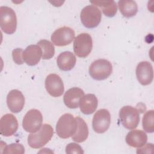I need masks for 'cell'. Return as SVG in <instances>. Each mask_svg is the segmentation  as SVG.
Wrapping results in <instances>:
<instances>
[{
	"instance_id": "obj_14",
	"label": "cell",
	"mask_w": 154,
	"mask_h": 154,
	"mask_svg": "<svg viewBox=\"0 0 154 154\" xmlns=\"http://www.w3.org/2000/svg\"><path fill=\"white\" fill-rule=\"evenodd\" d=\"M7 104L12 112L21 111L25 105V97L22 92L18 90H11L7 96Z\"/></svg>"
},
{
	"instance_id": "obj_8",
	"label": "cell",
	"mask_w": 154,
	"mask_h": 154,
	"mask_svg": "<svg viewBox=\"0 0 154 154\" xmlns=\"http://www.w3.org/2000/svg\"><path fill=\"white\" fill-rule=\"evenodd\" d=\"M42 122L43 116L40 111L37 109H31L25 115L22 121V126L25 131L34 133L40 129Z\"/></svg>"
},
{
	"instance_id": "obj_2",
	"label": "cell",
	"mask_w": 154,
	"mask_h": 154,
	"mask_svg": "<svg viewBox=\"0 0 154 154\" xmlns=\"http://www.w3.org/2000/svg\"><path fill=\"white\" fill-rule=\"evenodd\" d=\"M77 122L76 119L69 113L62 115L58 119L56 125V132L61 138H68L76 132Z\"/></svg>"
},
{
	"instance_id": "obj_10",
	"label": "cell",
	"mask_w": 154,
	"mask_h": 154,
	"mask_svg": "<svg viewBox=\"0 0 154 154\" xmlns=\"http://www.w3.org/2000/svg\"><path fill=\"white\" fill-rule=\"evenodd\" d=\"M111 123V116L106 109L98 110L94 115L92 120L93 129L96 133L102 134L106 132Z\"/></svg>"
},
{
	"instance_id": "obj_19",
	"label": "cell",
	"mask_w": 154,
	"mask_h": 154,
	"mask_svg": "<svg viewBox=\"0 0 154 154\" xmlns=\"http://www.w3.org/2000/svg\"><path fill=\"white\" fill-rule=\"evenodd\" d=\"M76 57L70 51L61 52L57 58L58 67L63 71H68L72 69L76 64Z\"/></svg>"
},
{
	"instance_id": "obj_15",
	"label": "cell",
	"mask_w": 154,
	"mask_h": 154,
	"mask_svg": "<svg viewBox=\"0 0 154 154\" xmlns=\"http://www.w3.org/2000/svg\"><path fill=\"white\" fill-rule=\"evenodd\" d=\"M22 58L26 64L35 66L42 58V50L38 45H31L23 51Z\"/></svg>"
},
{
	"instance_id": "obj_18",
	"label": "cell",
	"mask_w": 154,
	"mask_h": 154,
	"mask_svg": "<svg viewBox=\"0 0 154 154\" xmlns=\"http://www.w3.org/2000/svg\"><path fill=\"white\" fill-rule=\"evenodd\" d=\"M127 144L132 147H141L147 141V135L143 131L139 129L132 130L129 132L126 137Z\"/></svg>"
},
{
	"instance_id": "obj_16",
	"label": "cell",
	"mask_w": 154,
	"mask_h": 154,
	"mask_svg": "<svg viewBox=\"0 0 154 154\" xmlns=\"http://www.w3.org/2000/svg\"><path fill=\"white\" fill-rule=\"evenodd\" d=\"M84 95V92L81 88L78 87L71 88L64 95V103L69 108H76L79 106L80 99Z\"/></svg>"
},
{
	"instance_id": "obj_24",
	"label": "cell",
	"mask_w": 154,
	"mask_h": 154,
	"mask_svg": "<svg viewBox=\"0 0 154 154\" xmlns=\"http://www.w3.org/2000/svg\"><path fill=\"white\" fill-rule=\"evenodd\" d=\"M142 125L144 130L148 133L154 131V111L153 109L147 111L143 116Z\"/></svg>"
},
{
	"instance_id": "obj_7",
	"label": "cell",
	"mask_w": 154,
	"mask_h": 154,
	"mask_svg": "<svg viewBox=\"0 0 154 154\" xmlns=\"http://www.w3.org/2000/svg\"><path fill=\"white\" fill-rule=\"evenodd\" d=\"M93 48V40L88 33H81L78 35L73 42V51L76 55L81 58L87 57Z\"/></svg>"
},
{
	"instance_id": "obj_3",
	"label": "cell",
	"mask_w": 154,
	"mask_h": 154,
	"mask_svg": "<svg viewBox=\"0 0 154 154\" xmlns=\"http://www.w3.org/2000/svg\"><path fill=\"white\" fill-rule=\"evenodd\" d=\"M0 26L4 32L7 34H13L17 27V17L14 11L10 7H0Z\"/></svg>"
},
{
	"instance_id": "obj_4",
	"label": "cell",
	"mask_w": 154,
	"mask_h": 154,
	"mask_svg": "<svg viewBox=\"0 0 154 154\" xmlns=\"http://www.w3.org/2000/svg\"><path fill=\"white\" fill-rule=\"evenodd\" d=\"M111 63L105 59H99L93 61L89 67L88 72L92 78L101 81L108 78L111 74Z\"/></svg>"
},
{
	"instance_id": "obj_1",
	"label": "cell",
	"mask_w": 154,
	"mask_h": 154,
	"mask_svg": "<svg viewBox=\"0 0 154 154\" xmlns=\"http://www.w3.org/2000/svg\"><path fill=\"white\" fill-rule=\"evenodd\" d=\"M53 134L54 129L52 126L49 124L45 123L38 131L28 135V143L32 148H40L51 140Z\"/></svg>"
},
{
	"instance_id": "obj_9",
	"label": "cell",
	"mask_w": 154,
	"mask_h": 154,
	"mask_svg": "<svg viewBox=\"0 0 154 154\" xmlns=\"http://www.w3.org/2000/svg\"><path fill=\"white\" fill-rule=\"evenodd\" d=\"M74 30L68 26H63L56 29L51 35V41L57 46H64L71 43L75 38Z\"/></svg>"
},
{
	"instance_id": "obj_26",
	"label": "cell",
	"mask_w": 154,
	"mask_h": 154,
	"mask_svg": "<svg viewBox=\"0 0 154 154\" xmlns=\"http://www.w3.org/2000/svg\"><path fill=\"white\" fill-rule=\"evenodd\" d=\"M66 153H84V151L82 147L75 143H70L68 144L66 147Z\"/></svg>"
},
{
	"instance_id": "obj_23",
	"label": "cell",
	"mask_w": 154,
	"mask_h": 154,
	"mask_svg": "<svg viewBox=\"0 0 154 154\" xmlns=\"http://www.w3.org/2000/svg\"><path fill=\"white\" fill-rule=\"evenodd\" d=\"M37 45L42 50V58L43 60H49L54 57L55 48L51 42L47 40H41L38 42Z\"/></svg>"
},
{
	"instance_id": "obj_20",
	"label": "cell",
	"mask_w": 154,
	"mask_h": 154,
	"mask_svg": "<svg viewBox=\"0 0 154 154\" xmlns=\"http://www.w3.org/2000/svg\"><path fill=\"white\" fill-rule=\"evenodd\" d=\"M77 128L75 133L72 136V140L77 143L85 141L88 135V128L85 122L81 117H76Z\"/></svg>"
},
{
	"instance_id": "obj_25",
	"label": "cell",
	"mask_w": 154,
	"mask_h": 154,
	"mask_svg": "<svg viewBox=\"0 0 154 154\" xmlns=\"http://www.w3.org/2000/svg\"><path fill=\"white\" fill-rule=\"evenodd\" d=\"M3 153H23L25 148L23 146L19 143H11L5 146L4 149Z\"/></svg>"
},
{
	"instance_id": "obj_6",
	"label": "cell",
	"mask_w": 154,
	"mask_h": 154,
	"mask_svg": "<svg viewBox=\"0 0 154 154\" xmlns=\"http://www.w3.org/2000/svg\"><path fill=\"white\" fill-rule=\"evenodd\" d=\"M119 117L123 126L128 129L136 128L140 122L139 112L131 106H124L119 111Z\"/></svg>"
},
{
	"instance_id": "obj_21",
	"label": "cell",
	"mask_w": 154,
	"mask_h": 154,
	"mask_svg": "<svg viewBox=\"0 0 154 154\" xmlns=\"http://www.w3.org/2000/svg\"><path fill=\"white\" fill-rule=\"evenodd\" d=\"M118 6L122 14L126 17H131L138 11V5L134 1L120 0L118 2Z\"/></svg>"
},
{
	"instance_id": "obj_13",
	"label": "cell",
	"mask_w": 154,
	"mask_h": 154,
	"mask_svg": "<svg viewBox=\"0 0 154 154\" xmlns=\"http://www.w3.org/2000/svg\"><path fill=\"white\" fill-rule=\"evenodd\" d=\"M18 129V122L12 114L4 115L0 120V133L5 137L13 135Z\"/></svg>"
},
{
	"instance_id": "obj_12",
	"label": "cell",
	"mask_w": 154,
	"mask_h": 154,
	"mask_svg": "<svg viewBox=\"0 0 154 154\" xmlns=\"http://www.w3.org/2000/svg\"><path fill=\"white\" fill-rule=\"evenodd\" d=\"M136 76L139 82L143 85L150 84L153 79V70L149 61H141L137 66Z\"/></svg>"
},
{
	"instance_id": "obj_22",
	"label": "cell",
	"mask_w": 154,
	"mask_h": 154,
	"mask_svg": "<svg viewBox=\"0 0 154 154\" xmlns=\"http://www.w3.org/2000/svg\"><path fill=\"white\" fill-rule=\"evenodd\" d=\"M96 6L102 8L103 13L107 17H112L116 15L117 11L116 2L114 1H90Z\"/></svg>"
},
{
	"instance_id": "obj_17",
	"label": "cell",
	"mask_w": 154,
	"mask_h": 154,
	"mask_svg": "<svg viewBox=\"0 0 154 154\" xmlns=\"http://www.w3.org/2000/svg\"><path fill=\"white\" fill-rule=\"evenodd\" d=\"M98 105L97 98L94 94H87L80 99L79 106L82 113L89 115L93 113Z\"/></svg>"
},
{
	"instance_id": "obj_27",
	"label": "cell",
	"mask_w": 154,
	"mask_h": 154,
	"mask_svg": "<svg viewBox=\"0 0 154 154\" xmlns=\"http://www.w3.org/2000/svg\"><path fill=\"white\" fill-rule=\"evenodd\" d=\"M23 50L21 48H17L12 51V57L13 61L17 64H22L23 60L22 58Z\"/></svg>"
},
{
	"instance_id": "obj_5",
	"label": "cell",
	"mask_w": 154,
	"mask_h": 154,
	"mask_svg": "<svg viewBox=\"0 0 154 154\" xmlns=\"http://www.w3.org/2000/svg\"><path fill=\"white\" fill-rule=\"evenodd\" d=\"M80 18L83 25L87 28H93L98 26L101 21L102 14L100 10L94 5H89L81 11Z\"/></svg>"
},
{
	"instance_id": "obj_11",
	"label": "cell",
	"mask_w": 154,
	"mask_h": 154,
	"mask_svg": "<svg viewBox=\"0 0 154 154\" xmlns=\"http://www.w3.org/2000/svg\"><path fill=\"white\" fill-rule=\"evenodd\" d=\"M45 88L48 93L54 97L61 96L64 91V84L59 75L51 73L45 79Z\"/></svg>"
}]
</instances>
